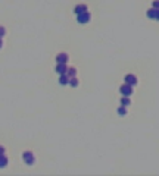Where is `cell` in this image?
<instances>
[{"label":"cell","instance_id":"6da1fadb","mask_svg":"<svg viewBox=\"0 0 159 176\" xmlns=\"http://www.w3.org/2000/svg\"><path fill=\"white\" fill-rule=\"evenodd\" d=\"M134 87H131V85H128V84H124V85L121 87V94H122V97H130L133 93H134V90H133Z\"/></svg>","mask_w":159,"mask_h":176},{"label":"cell","instance_id":"7a4b0ae2","mask_svg":"<svg viewBox=\"0 0 159 176\" xmlns=\"http://www.w3.org/2000/svg\"><path fill=\"white\" fill-rule=\"evenodd\" d=\"M90 19H92V15L88 13V12H84V13L77 15V21L80 22V24H87V22H90Z\"/></svg>","mask_w":159,"mask_h":176},{"label":"cell","instance_id":"3957f363","mask_svg":"<svg viewBox=\"0 0 159 176\" xmlns=\"http://www.w3.org/2000/svg\"><path fill=\"white\" fill-rule=\"evenodd\" d=\"M22 160H24L25 164H28V166H31L34 163V154L29 151H25L24 154H22Z\"/></svg>","mask_w":159,"mask_h":176},{"label":"cell","instance_id":"277c9868","mask_svg":"<svg viewBox=\"0 0 159 176\" xmlns=\"http://www.w3.org/2000/svg\"><path fill=\"white\" fill-rule=\"evenodd\" d=\"M68 59H69V56H68L66 53H59L58 56H56V62H58V65H66Z\"/></svg>","mask_w":159,"mask_h":176},{"label":"cell","instance_id":"5b68a950","mask_svg":"<svg viewBox=\"0 0 159 176\" xmlns=\"http://www.w3.org/2000/svg\"><path fill=\"white\" fill-rule=\"evenodd\" d=\"M125 84H128V85H131V87H135L137 85V78H135L134 75H127L125 76Z\"/></svg>","mask_w":159,"mask_h":176},{"label":"cell","instance_id":"8992f818","mask_svg":"<svg viewBox=\"0 0 159 176\" xmlns=\"http://www.w3.org/2000/svg\"><path fill=\"white\" fill-rule=\"evenodd\" d=\"M147 16H149L150 19L156 21V19L159 18V10H158V9H155V8H153V9H150L149 12H147Z\"/></svg>","mask_w":159,"mask_h":176},{"label":"cell","instance_id":"52a82bcc","mask_svg":"<svg viewBox=\"0 0 159 176\" xmlns=\"http://www.w3.org/2000/svg\"><path fill=\"white\" fill-rule=\"evenodd\" d=\"M68 82H69V76L66 75V73H63V75H59V84L62 87L68 85Z\"/></svg>","mask_w":159,"mask_h":176},{"label":"cell","instance_id":"ba28073f","mask_svg":"<svg viewBox=\"0 0 159 176\" xmlns=\"http://www.w3.org/2000/svg\"><path fill=\"white\" fill-rule=\"evenodd\" d=\"M84 12H87V6L86 5H78V6H75V9H74V13L75 15L84 13Z\"/></svg>","mask_w":159,"mask_h":176},{"label":"cell","instance_id":"9c48e42d","mask_svg":"<svg viewBox=\"0 0 159 176\" xmlns=\"http://www.w3.org/2000/svg\"><path fill=\"white\" fill-rule=\"evenodd\" d=\"M8 163H9L8 157H6L5 154H0V169H3V167H6V166H8Z\"/></svg>","mask_w":159,"mask_h":176},{"label":"cell","instance_id":"30bf717a","mask_svg":"<svg viewBox=\"0 0 159 176\" xmlns=\"http://www.w3.org/2000/svg\"><path fill=\"white\" fill-rule=\"evenodd\" d=\"M66 71H68L66 65H58V66H56V72H58L59 75H63V73H66Z\"/></svg>","mask_w":159,"mask_h":176},{"label":"cell","instance_id":"8fae6325","mask_svg":"<svg viewBox=\"0 0 159 176\" xmlns=\"http://www.w3.org/2000/svg\"><path fill=\"white\" fill-rule=\"evenodd\" d=\"M68 85H71L72 88H75V87H78V79L74 76V78H69V82H68Z\"/></svg>","mask_w":159,"mask_h":176},{"label":"cell","instance_id":"7c38bea8","mask_svg":"<svg viewBox=\"0 0 159 176\" xmlns=\"http://www.w3.org/2000/svg\"><path fill=\"white\" fill-rule=\"evenodd\" d=\"M66 75L69 78H74V76H77V69H74V68H69L66 71Z\"/></svg>","mask_w":159,"mask_h":176},{"label":"cell","instance_id":"4fadbf2b","mask_svg":"<svg viewBox=\"0 0 159 176\" xmlns=\"http://www.w3.org/2000/svg\"><path fill=\"white\" fill-rule=\"evenodd\" d=\"M130 104H131L130 97H122V100H121V106H130Z\"/></svg>","mask_w":159,"mask_h":176},{"label":"cell","instance_id":"5bb4252c","mask_svg":"<svg viewBox=\"0 0 159 176\" xmlns=\"http://www.w3.org/2000/svg\"><path fill=\"white\" fill-rule=\"evenodd\" d=\"M118 114H119V116H125V114H127V109H125V106H121L119 109H118Z\"/></svg>","mask_w":159,"mask_h":176},{"label":"cell","instance_id":"9a60e30c","mask_svg":"<svg viewBox=\"0 0 159 176\" xmlns=\"http://www.w3.org/2000/svg\"><path fill=\"white\" fill-rule=\"evenodd\" d=\"M5 34H6V29L3 28V27H0V38L5 37Z\"/></svg>","mask_w":159,"mask_h":176},{"label":"cell","instance_id":"2e32d148","mask_svg":"<svg viewBox=\"0 0 159 176\" xmlns=\"http://www.w3.org/2000/svg\"><path fill=\"white\" fill-rule=\"evenodd\" d=\"M0 154H5V147H2V145H0Z\"/></svg>","mask_w":159,"mask_h":176},{"label":"cell","instance_id":"e0dca14e","mask_svg":"<svg viewBox=\"0 0 159 176\" xmlns=\"http://www.w3.org/2000/svg\"><path fill=\"white\" fill-rule=\"evenodd\" d=\"M2 46H3V38H0V48H2Z\"/></svg>","mask_w":159,"mask_h":176}]
</instances>
